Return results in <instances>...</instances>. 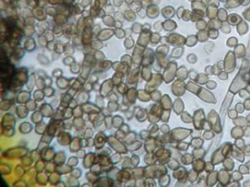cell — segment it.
Returning <instances> with one entry per match:
<instances>
[{"instance_id": "cell-12", "label": "cell", "mask_w": 250, "mask_h": 187, "mask_svg": "<svg viewBox=\"0 0 250 187\" xmlns=\"http://www.w3.org/2000/svg\"><path fill=\"white\" fill-rule=\"evenodd\" d=\"M142 76L145 80H150L152 78V72L150 66H142L141 70Z\"/></svg>"}, {"instance_id": "cell-3", "label": "cell", "mask_w": 250, "mask_h": 187, "mask_svg": "<svg viewBox=\"0 0 250 187\" xmlns=\"http://www.w3.org/2000/svg\"><path fill=\"white\" fill-rule=\"evenodd\" d=\"M168 38L169 44L173 47H183L186 44V38L177 33H171L168 36Z\"/></svg>"}, {"instance_id": "cell-25", "label": "cell", "mask_w": 250, "mask_h": 187, "mask_svg": "<svg viewBox=\"0 0 250 187\" xmlns=\"http://www.w3.org/2000/svg\"><path fill=\"white\" fill-rule=\"evenodd\" d=\"M163 21H156V23H154L153 24V27H154V30H156V32H160L161 31L162 29L163 28L162 27V23Z\"/></svg>"}, {"instance_id": "cell-15", "label": "cell", "mask_w": 250, "mask_h": 187, "mask_svg": "<svg viewBox=\"0 0 250 187\" xmlns=\"http://www.w3.org/2000/svg\"><path fill=\"white\" fill-rule=\"evenodd\" d=\"M198 40L196 35H189L186 38V42L185 45L187 47H192L197 44Z\"/></svg>"}, {"instance_id": "cell-5", "label": "cell", "mask_w": 250, "mask_h": 187, "mask_svg": "<svg viewBox=\"0 0 250 187\" xmlns=\"http://www.w3.org/2000/svg\"><path fill=\"white\" fill-rule=\"evenodd\" d=\"M151 30H142L139 34V37L137 41V44L142 46L144 47H147L149 43L150 42V37L152 35Z\"/></svg>"}, {"instance_id": "cell-14", "label": "cell", "mask_w": 250, "mask_h": 187, "mask_svg": "<svg viewBox=\"0 0 250 187\" xmlns=\"http://www.w3.org/2000/svg\"><path fill=\"white\" fill-rule=\"evenodd\" d=\"M197 40L200 42H205L208 40L209 37L208 32L206 30H200L196 35Z\"/></svg>"}, {"instance_id": "cell-23", "label": "cell", "mask_w": 250, "mask_h": 187, "mask_svg": "<svg viewBox=\"0 0 250 187\" xmlns=\"http://www.w3.org/2000/svg\"><path fill=\"white\" fill-rule=\"evenodd\" d=\"M121 62L126 63L127 64H129L130 66H131L133 63L132 58L129 54H125L124 56H123L121 59Z\"/></svg>"}, {"instance_id": "cell-10", "label": "cell", "mask_w": 250, "mask_h": 187, "mask_svg": "<svg viewBox=\"0 0 250 187\" xmlns=\"http://www.w3.org/2000/svg\"><path fill=\"white\" fill-rule=\"evenodd\" d=\"M146 12V16L151 19L157 18L159 15V9L156 6H150L148 8Z\"/></svg>"}, {"instance_id": "cell-34", "label": "cell", "mask_w": 250, "mask_h": 187, "mask_svg": "<svg viewBox=\"0 0 250 187\" xmlns=\"http://www.w3.org/2000/svg\"><path fill=\"white\" fill-rule=\"evenodd\" d=\"M143 29H146V30H151V26L149 24H145L142 25V30Z\"/></svg>"}, {"instance_id": "cell-16", "label": "cell", "mask_w": 250, "mask_h": 187, "mask_svg": "<svg viewBox=\"0 0 250 187\" xmlns=\"http://www.w3.org/2000/svg\"><path fill=\"white\" fill-rule=\"evenodd\" d=\"M161 38V36L158 32H152L150 43L152 45H156L158 44V43L160 42Z\"/></svg>"}, {"instance_id": "cell-33", "label": "cell", "mask_w": 250, "mask_h": 187, "mask_svg": "<svg viewBox=\"0 0 250 187\" xmlns=\"http://www.w3.org/2000/svg\"><path fill=\"white\" fill-rule=\"evenodd\" d=\"M122 27V21H116V23H115V28H120Z\"/></svg>"}, {"instance_id": "cell-28", "label": "cell", "mask_w": 250, "mask_h": 187, "mask_svg": "<svg viewBox=\"0 0 250 187\" xmlns=\"http://www.w3.org/2000/svg\"><path fill=\"white\" fill-rule=\"evenodd\" d=\"M114 17L116 21H122L124 20V19H125L124 15H123L122 13H116L114 15Z\"/></svg>"}, {"instance_id": "cell-2", "label": "cell", "mask_w": 250, "mask_h": 187, "mask_svg": "<svg viewBox=\"0 0 250 187\" xmlns=\"http://www.w3.org/2000/svg\"><path fill=\"white\" fill-rule=\"evenodd\" d=\"M155 60V52L150 48H146L143 54L141 66H152Z\"/></svg>"}, {"instance_id": "cell-30", "label": "cell", "mask_w": 250, "mask_h": 187, "mask_svg": "<svg viewBox=\"0 0 250 187\" xmlns=\"http://www.w3.org/2000/svg\"><path fill=\"white\" fill-rule=\"evenodd\" d=\"M162 44H165V45H169V42H168V36H162L161 38L160 42Z\"/></svg>"}, {"instance_id": "cell-20", "label": "cell", "mask_w": 250, "mask_h": 187, "mask_svg": "<svg viewBox=\"0 0 250 187\" xmlns=\"http://www.w3.org/2000/svg\"><path fill=\"white\" fill-rule=\"evenodd\" d=\"M132 31L135 34H140L142 30V25L139 23H134L131 27Z\"/></svg>"}, {"instance_id": "cell-27", "label": "cell", "mask_w": 250, "mask_h": 187, "mask_svg": "<svg viewBox=\"0 0 250 187\" xmlns=\"http://www.w3.org/2000/svg\"><path fill=\"white\" fill-rule=\"evenodd\" d=\"M196 56L193 54H189L187 56V60L190 63H195L196 62Z\"/></svg>"}, {"instance_id": "cell-32", "label": "cell", "mask_w": 250, "mask_h": 187, "mask_svg": "<svg viewBox=\"0 0 250 187\" xmlns=\"http://www.w3.org/2000/svg\"><path fill=\"white\" fill-rule=\"evenodd\" d=\"M125 32H126V37H125V38H126L127 37L131 36V33L133 32V31H132L131 28H127V29L125 30Z\"/></svg>"}, {"instance_id": "cell-6", "label": "cell", "mask_w": 250, "mask_h": 187, "mask_svg": "<svg viewBox=\"0 0 250 187\" xmlns=\"http://www.w3.org/2000/svg\"><path fill=\"white\" fill-rule=\"evenodd\" d=\"M155 57L162 68L165 69L168 66V63L169 62V60L168 59V58H167V54H164V53H161V52L156 51Z\"/></svg>"}, {"instance_id": "cell-4", "label": "cell", "mask_w": 250, "mask_h": 187, "mask_svg": "<svg viewBox=\"0 0 250 187\" xmlns=\"http://www.w3.org/2000/svg\"><path fill=\"white\" fill-rule=\"evenodd\" d=\"M146 48L139 44H136L132 53V62L133 64L141 66L143 54Z\"/></svg>"}, {"instance_id": "cell-13", "label": "cell", "mask_w": 250, "mask_h": 187, "mask_svg": "<svg viewBox=\"0 0 250 187\" xmlns=\"http://www.w3.org/2000/svg\"><path fill=\"white\" fill-rule=\"evenodd\" d=\"M227 20L229 24L231 25H235L242 21V19H241V17L239 15L235 14H232L229 15Z\"/></svg>"}, {"instance_id": "cell-7", "label": "cell", "mask_w": 250, "mask_h": 187, "mask_svg": "<svg viewBox=\"0 0 250 187\" xmlns=\"http://www.w3.org/2000/svg\"><path fill=\"white\" fill-rule=\"evenodd\" d=\"M112 67L113 69L117 72H121L124 74H127L130 66L123 62L116 61L113 63Z\"/></svg>"}, {"instance_id": "cell-8", "label": "cell", "mask_w": 250, "mask_h": 187, "mask_svg": "<svg viewBox=\"0 0 250 187\" xmlns=\"http://www.w3.org/2000/svg\"><path fill=\"white\" fill-rule=\"evenodd\" d=\"M162 25L163 29L167 32L173 31V30H176L177 27L176 21L171 19H167L163 21L162 23Z\"/></svg>"}, {"instance_id": "cell-18", "label": "cell", "mask_w": 250, "mask_h": 187, "mask_svg": "<svg viewBox=\"0 0 250 187\" xmlns=\"http://www.w3.org/2000/svg\"><path fill=\"white\" fill-rule=\"evenodd\" d=\"M124 43V46L127 49H130L134 47V40L131 35L126 37Z\"/></svg>"}, {"instance_id": "cell-1", "label": "cell", "mask_w": 250, "mask_h": 187, "mask_svg": "<svg viewBox=\"0 0 250 187\" xmlns=\"http://www.w3.org/2000/svg\"><path fill=\"white\" fill-rule=\"evenodd\" d=\"M178 65L175 60L169 61L168 66L165 68L163 72V79L165 80L166 82H169L173 80L174 77L176 75Z\"/></svg>"}, {"instance_id": "cell-21", "label": "cell", "mask_w": 250, "mask_h": 187, "mask_svg": "<svg viewBox=\"0 0 250 187\" xmlns=\"http://www.w3.org/2000/svg\"><path fill=\"white\" fill-rule=\"evenodd\" d=\"M207 24L206 21H205L203 19H201L196 22V29L199 31L205 30V29H206V28H207Z\"/></svg>"}, {"instance_id": "cell-19", "label": "cell", "mask_w": 250, "mask_h": 187, "mask_svg": "<svg viewBox=\"0 0 250 187\" xmlns=\"http://www.w3.org/2000/svg\"><path fill=\"white\" fill-rule=\"evenodd\" d=\"M136 15H135V13L134 11H133V10H129L125 12L124 14V18L128 21H134L136 19Z\"/></svg>"}, {"instance_id": "cell-31", "label": "cell", "mask_w": 250, "mask_h": 187, "mask_svg": "<svg viewBox=\"0 0 250 187\" xmlns=\"http://www.w3.org/2000/svg\"><path fill=\"white\" fill-rule=\"evenodd\" d=\"M184 11V9L182 7H181L177 10V16L178 19H181L182 18V15H183Z\"/></svg>"}, {"instance_id": "cell-29", "label": "cell", "mask_w": 250, "mask_h": 187, "mask_svg": "<svg viewBox=\"0 0 250 187\" xmlns=\"http://www.w3.org/2000/svg\"><path fill=\"white\" fill-rule=\"evenodd\" d=\"M217 30L215 29H211L209 30L208 31L209 36L212 39H215L216 37H215V35L217 36Z\"/></svg>"}, {"instance_id": "cell-17", "label": "cell", "mask_w": 250, "mask_h": 187, "mask_svg": "<svg viewBox=\"0 0 250 187\" xmlns=\"http://www.w3.org/2000/svg\"><path fill=\"white\" fill-rule=\"evenodd\" d=\"M165 8L162 10V15L165 18L167 19H171L174 16V10L172 8H171L170 9Z\"/></svg>"}, {"instance_id": "cell-26", "label": "cell", "mask_w": 250, "mask_h": 187, "mask_svg": "<svg viewBox=\"0 0 250 187\" xmlns=\"http://www.w3.org/2000/svg\"><path fill=\"white\" fill-rule=\"evenodd\" d=\"M152 66H153V69H154V70L156 71H161V70L162 69L161 67L159 65V63H158L157 60L156 59V57H155V60H154V62L153 63Z\"/></svg>"}, {"instance_id": "cell-11", "label": "cell", "mask_w": 250, "mask_h": 187, "mask_svg": "<svg viewBox=\"0 0 250 187\" xmlns=\"http://www.w3.org/2000/svg\"><path fill=\"white\" fill-rule=\"evenodd\" d=\"M188 72L185 66H181L177 69L176 76L179 79H187L188 75Z\"/></svg>"}, {"instance_id": "cell-24", "label": "cell", "mask_w": 250, "mask_h": 187, "mask_svg": "<svg viewBox=\"0 0 250 187\" xmlns=\"http://www.w3.org/2000/svg\"><path fill=\"white\" fill-rule=\"evenodd\" d=\"M192 12L189 10H186L184 11L181 19L184 21H189L191 20Z\"/></svg>"}, {"instance_id": "cell-22", "label": "cell", "mask_w": 250, "mask_h": 187, "mask_svg": "<svg viewBox=\"0 0 250 187\" xmlns=\"http://www.w3.org/2000/svg\"><path fill=\"white\" fill-rule=\"evenodd\" d=\"M114 34L117 38L119 39H122L125 38L126 37V32L125 30L123 29L122 28H115L114 30Z\"/></svg>"}, {"instance_id": "cell-9", "label": "cell", "mask_w": 250, "mask_h": 187, "mask_svg": "<svg viewBox=\"0 0 250 187\" xmlns=\"http://www.w3.org/2000/svg\"><path fill=\"white\" fill-rule=\"evenodd\" d=\"M184 48L182 46L176 47L172 50L169 57L175 59H178L183 55Z\"/></svg>"}]
</instances>
